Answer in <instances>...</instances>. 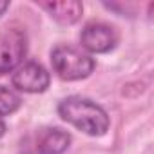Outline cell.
<instances>
[{"instance_id":"6da1fadb","label":"cell","mask_w":154,"mask_h":154,"mask_svg":"<svg viewBox=\"0 0 154 154\" xmlns=\"http://www.w3.org/2000/svg\"><path fill=\"white\" fill-rule=\"evenodd\" d=\"M58 114L89 136H102L109 129V116L103 107L84 96H67L58 103Z\"/></svg>"},{"instance_id":"7a4b0ae2","label":"cell","mask_w":154,"mask_h":154,"mask_svg":"<svg viewBox=\"0 0 154 154\" xmlns=\"http://www.w3.org/2000/svg\"><path fill=\"white\" fill-rule=\"evenodd\" d=\"M51 63L62 80H82L94 71L96 62L91 54L72 45H56L51 51Z\"/></svg>"},{"instance_id":"3957f363","label":"cell","mask_w":154,"mask_h":154,"mask_svg":"<svg viewBox=\"0 0 154 154\" xmlns=\"http://www.w3.org/2000/svg\"><path fill=\"white\" fill-rule=\"evenodd\" d=\"M27 53V35L20 27H6L0 33V76L17 69Z\"/></svg>"},{"instance_id":"277c9868","label":"cell","mask_w":154,"mask_h":154,"mask_svg":"<svg viewBox=\"0 0 154 154\" xmlns=\"http://www.w3.org/2000/svg\"><path fill=\"white\" fill-rule=\"evenodd\" d=\"M13 85L22 93H44L49 87L51 76L47 69L38 62H26L18 65L11 78Z\"/></svg>"},{"instance_id":"5b68a950","label":"cell","mask_w":154,"mask_h":154,"mask_svg":"<svg viewBox=\"0 0 154 154\" xmlns=\"http://www.w3.org/2000/svg\"><path fill=\"white\" fill-rule=\"evenodd\" d=\"M80 42L89 53H109L118 44V33L109 24L91 22L82 29Z\"/></svg>"},{"instance_id":"8992f818","label":"cell","mask_w":154,"mask_h":154,"mask_svg":"<svg viewBox=\"0 0 154 154\" xmlns=\"http://www.w3.org/2000/svg\"><path fill=\"white\" fill-rule=\"evenodd\" d=\"M71 143L69 132L58 127H47L38 131L35 149L36 154H63Z\"/></svg>"},{"instance_id":"52a82bcc","label":"cell","mask_w":154,"mask_h":154,"mask_svg":"<svg viewBox=\"0 0 154 154\" xmlns=\"http://www.w3.org/2000/svg\"><path fill=\"white\" fill-rule=\"evenodd\" d=\"M54 20H58L60 24H74L78 22V18L82 17L84 6L82 2H53V4H44L42 6Z\"/></svg>"},{"instance_id":"ba28073f","label":"cell","mask_w":154,"mask_h":154,"mask_svg":"<svg viewBox=\"0 0 154 154\" xmlns=\"http://www.w3.org/2000/svg\"><path fill=\"white\" fill-rule=\"evenodd\" d=\"M20 103H22V100L13 89L0 85V118L13 114L20 107Z\"/></svg>"},{"instance_id":"9c48e42d","label":"cell","mask_w":154,"mask_h":154,"mask_svg":"<svg viewBox=\"0 0 154 154\" xmlns=\"http://www.w3.org/2000/svg\"><path fill=\"white\" fill-rule=\"evenodd\" d=\"M9 8V2H0V17L6 13V9Z\"/></svg>"},{"instance_id":"30bf717a","label":"cell","mask_w":154,"mask_h":154,"mask_svg":"<svg viewBox=\"0 0 154 154\" xmlns=\"http://www.w3.org/2000/svg\"><path fill=\"white\" fill-rule=\"evenodd\" d=\"M6 134V123L2 122V120H0V138H2Z\"/></svg>"}]
</instances>
